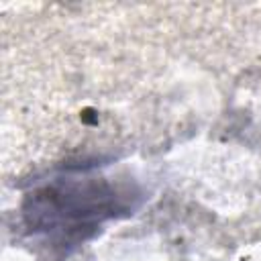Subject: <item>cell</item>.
Segmentation results:
<instances>
[{
	"mask_svg": "<svg viewBox=\"0 0 261 261\" xmlns=\"http://www.w3.org/2000/svg\"><path fill=\"white\" fill-rule=\"evenodd\" d=\"M128 196L102 177H69L35 192L24 216L33 232L59 237V245L69 247L124 210Z\"/></svg>",
	"mask_w": 261,
	"mask_h": 261,
	"instance_id": "1",
	"label": "cell"
}]
</instances>
